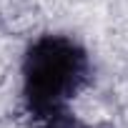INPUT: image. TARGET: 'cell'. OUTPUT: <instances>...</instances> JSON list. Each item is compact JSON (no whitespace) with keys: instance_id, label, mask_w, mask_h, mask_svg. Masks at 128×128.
Here are the masks:
<instances>
[{"instance_id":"obj_2","label":"cell","mask_w":128,"mask_h":128,"mask_svg":"<svg viewBox=\"0 0 128 128\" xmlns=\"http://www.w3.org/2000/svg\"><path fill=\"white\" fill-rule=\"evenodd\" d=\"M40 123H43L40 128H83V123L78 118H73L68 110H60V113H55V116H50Z\"/></svg>"},{"instance_id":"obj_1","label":"cell","mask_w":128,"mask_h":128,"mask_svg":"<svg viewBox=\"0 0 128 128\" xmlns=\"http://www.w3.org/2000/svg\"><path fill=\"white\" fill-rule=\"evenodd\" d=\"M90 78V58L68 35H40L23 60V98L35 120H45L80 93Z\"/></svg>"}]
</instances>
